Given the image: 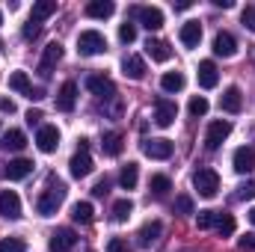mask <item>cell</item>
Returning a JSON list of instances; mask_svg holds the SVG:
<instances>
[{
  "mask_svg": "<svg viewBox=\"0 0 255 252\" xmlns=\"http://www.w3.org/2000/svg\"><path fill=\"white\" fill-rule=\"evenodd\" d=\"M65 184L60 178H48V187L42 190V196H39V202H36V211L42 214V217H51V214H57L60 211V205L65 202Z\"/></svg>",
  "mask_w": 255,
  "mask_h": 252,
  "instance_id": "cell-1",
  "label": "cell"
},
{
  "mask_svg": "<svg viewBox=\"0 0 255 252\" xmlns=\"http://www.w3.org/2000/svg\"><path fill=\"white\" fill-rule=\"evenodd\" d=\"M77 51H80L83 57H98V54L107 51V39H104L98 30H83V33L77 36Z\"/></svg>",
  "mask_w": 255,
  "mask_h": 252,
  "instance_id": "cell-2",
  "label": "cell"
},
{
  "mask_svg": "<svg viewBox=\"0 0 255 252\" xmlns=\"http://www.w3.org/2000/svg\"><path fill=\"white\" fill-rule=\"evenodd\" d=\"M193 187L199 190V196L211 199V196H217V190H220V175L205 166V169H199V172L193 175Z\"/></svg>",
  "mask_w": 255,
  "mask_h": 252,
  "instance_id": "cell-3",
  "label": "cell"
},
{
  "mask_svg": "<svg viewBox=\"0 0 255 252\" xmlns=\"http://www.w3.org/2000/svg\"><path fill=\"white\" fill-rule=\"evenodd\" d=\"M86 89H89L92 95L104 98V101H113V98H116V86H113V80L104 77V74H89V77H86Z\"/></svg>",
  "mask_w": 255,
  "mask_h": 252,
  "instance_id": "cell-4",
  "label": "cell"
},
{
  "mask_svg": "<svg viewBox=\"0 0 255 252\" xmlns=\"http://www.w3.org/2000/svg\"><path fill=\"white\" fill-rule=\"evenodd\" d=\"M232 133V122L229 119H217V122H211L208 125V133H205V145L214 151V148H220L223 142H226V136Z\"/></svg>",
  "mask_w": 255,
  "mask_h": 252,
  "instance_id": "cell-5",
  "label": "cell"
},
{
  "mask_svg": "<svg viewBox=\"0 0 255 252\" xmlns=\"http://www.w3.org/2000/svg\"><path fill=\"white\" fill-rule=\"evenodd\" d=\"M133 18L145 27V30H160L163 27V12L157 6H136L133 9Z\"/></svg>",
  "mask_w": 255,
  "mask_h": 252,
  "instance_id": "cell-6",
  "label": "cell"
},
{
  "mask_svg": "<svg viewBox=\"0 0 255 252\" xmlns=\"http://www.w3.org/2000/svg\"><path fill=\"white\" fill-rule=\"evenodd\" d=\"M175 116H178L175 101H169V98H157V101H154V122L160 127H169L175 122Z\"/></svg>",
  "mask_w": 255,
  "mask_h": 252,
  "instance_id": "cell-7",
  "label": "cell"
},
{
  "mask_svg": "<svg viewBox=\"0 0 255 252\" xmlns=\"http://www.w3.org/2000/svg\"><path fill=\"white\" fill-rule=\"evenodd\" d=\"M36 145H39V151H45V154L57 151V145H60V130L54 125H42L39 133H36Z\"/></svg>",
  "mask_w": 255,
  "mask_h": 252,
  "instance_id": "cell-8",
  "label": "cell"
},
{
  "mask_svg": "<svg viewBox=\"0 0 255 252\" xmlns=\"http://www.w3.org/2000/svg\"><path fill=\"white\" fill-rule=\"evenodd\" d=\"M63 60V45L60 42H51L48 48H45V54H42V63H39V74L42 77H51V71H54V65Z\"/></svg>",
  "mask_w": 255,
  "mask_h": 252,
  "instance_id": "cell-9",
  "label": "cell"
},
{
  "mask_svg": "<svg viewBox=\"0 0 255 252\" xmlns=\"http://www.w3.org/2000/svg\"><path fill=\"white\" fill-rule=\"evenodd\" d=\"M0 214L6 220H18L21 217V199H18L15 190H3L0 193Z\"/></svg>",
  "mask_w": 255,
  "mask_h": 252,
  "instance_id": "cell-10",
  "label": "cell"
},
{
  "mask_svg": "<svg viewBox=\"0 0 255 252\" xmlns=\"http://www.w3.org/2000/svg\"><path fill=\"white\" fill-rule=\"evenodd\" d=\"M142 151H145L151 160H166V157L172 154V142L163 139V136H160V139H145V142H142Z\"/></svg>",
  "mask_w": 255,
  "mask_h": 252,
  "instance_id": "cell-11",
  "label": "cell"
},
{
  "mask_svg": "<svg viewBox=\"0 0 255 252\" xmlns=\"http://www.w3.org/2000/svg\"><path fill=\"white\" fill-rule=\"evenodd\" d=\"M74 101H77V83L74 80H65L63 86H60V95H57V110L71 113L74 110Z\"/></svg>",
  "mask_w": 255,
  "mask_h": 252,
  "instance_id": "cell-12",
  "label": "cell"
},
{
  "mask_svg": "<svg viewBox=\"0 0 255 252\" xmlns=\"http://www.w3.org/2000/svg\"><path fill=\"white\" fill-rule=\"evenodd\" d=\"M68 172H71V178H86V175L92 172V157H89V151H77V154L68 160Z\"/></svg>",
  "mask_w": 255,
  "mask_h": 252,
  "instance_id": "cell-13",
  "label": "cell"
},
{
  "mask_svg": "<svg viewBox=\"0 0 255 252\" xmlns=\"http://www.w3.org/2000/svg\"><path fill=\"white\" fill-rule=\"evenodd\" d=\"M160 232H163V226H160L157 220H151V223H145V226L139 229V235H136V244H139L142 250H151V247L157 244Z\"/></svg>",
  "mask_w": 255,
  "mask_h": 252,
  "instance_id": "cell-14",
  "label": "cell"
},
{
  "mask_svg": "<svg viewBox=\"0 0 255 252\" xmlns=\"http://www.w3.org/2000/svg\"><path fill=\"white\" fill-rule=\"evenodd\" d=\"M214 54L217 57H235L238 54V42H235V36L232 33H217L214 36Z\"/></svg>",
  "mask_w": 255,
  "mask_h": 252,
  "instance_id": "cell-15",
  "label": "cell"
},
{
  "mask_svg": "<svg viewBox=\"0 0 255 252\" xmlns=\"http://www.w3.org/2000/svg\"><path fill=\"white\" fill-rule=\"evenodd\" d=\"M145 54H148L154 63H166V60L172 57V48H169V42H163V39H148V42H145Z\"/></svg>",
  "mask_w": 255,
  "mask_h": 252,
  "instance_id": "cell-16",
  "label": "cell"
},
{
  "mask_svg": "<svg viewBox=\"0 0 255 252\" xmlns=\"http://www.w3.org/2000/svg\"><path fill=\"white\" fill-rule=\"evenodd\" d=\"M33 172V160H27V157H15V160H9V166H6V178L9 181H21V178H27Z\"/></svg>",
  "mask_w": 255,
  "mask_h": 252,
  "instance_id": "cell-17",
  "label": "cell"
},
{
  "mask_svg": "<svg viewBox=\"0 0 255 252\" xmlns=\"http://www.w3.org/2000/svg\"><path fill=\"white\" fill-rule=\"evenodd\" d=\"M232 163H235V172H241V175H247V172H253L255 169V151L253 148H238L235 151V157H232Z\"/></svg>",
  "mask_w": 255,
  "mask_h": 252,
  "instance_id": "cell-18",
  "label": "cell"
},
{
  "mask_svg": "<svg viewBox=\"0 0 255 252\" xmlns=\"http://www.w3.org/2000/svg\"><path fill=\"white\" fill-rule=\"evenodd\" d=\"M74 244H77V235H74L71 229H57V232L51 235V250L54 252H68Z\"/></svg>",
  "mask_w": 255,
  "mask_h": 252,
  "instance_id": "cell-19",
  "label": "cell"
},
{
  "mask_svg": "<svg viewBox=\"0 0 255 252\" xmlns=\"http://www.w3.org/2000/svg\"><path fill=\"white\" fill-rule=\"evenodd\" d=\"M122 71H125V77H130V80H142V77H145V63H142V57L128 54L125 60H122Z\"/></svg>",
  "mask_w": 255,
  "mask_h": 252,
  "instance_id": "cell-20",
  "label": "cell"
},
{
  "mask_svg": "<svg viewBox=\"0 0 255 252\" xmlns=\"http://www.w3.org/2000/svg\"><path fill=\"white\" fill-rule=\"evenodd\" d=\"M217 80H220L217 65L211 63V60L199 63V86H202V89H214V86H217Z\"/></svg>",
  "mask_w": 255,
  "mask_h": 252,
  "instance_id": "cell-21",
  "label": "cell"
},
{
  "mask_svg": "<svg viewBox=\"0 0 255 252\" xmlns=\"http://www.w3.org/2000/svg\"><path fill=\"white\" fill-rule=\"evenodd\" d=\"M220 107H223L226 113H241V107H244L241 89H238V86H229V89L223 92V98H220Z\"/></svg>",
  "mask_w": 255,
  "mask_h": 252,
  "instance_id": "cell-22",
  "label": "cell"
},
{
  "mask_svg": "<svg viewBox=\"0 0 255 252\" xmlns=\"http://www.w3.org/2000/svg\"><path fill=\"white\" fill-rule=\"evenodd\" d=\"M24 145H27L24 130H6L3 139H0V148H3V151H21Z\"/></svg>",
  "mask_w": 255,
  "mask_h": 252,
  "instance_id": "cell-23",
  "label": "cell"
},
{
  "mask_svg": "<svg viewBox=\"0 0 255 252\" xmlns=\"http://www.w3.org/2000/svg\"><path fill=\"white\" fill-rule=\"evenodd\" d=\"M57 12V0H39V3H33V12H30V21H36V24H42L45 18H51Z\"/></svg>",
  "mask_w": 255,
  "mask_h": 252,
  "instance_id": "cell-24",
  "label": "cell"
},
{
  "mask_svg": "<svg viewBox=\"0 0 255 252\" xmlns=\"http://www.w3.org/2000/svg\"><path fill=\"white\" fill-rule=\"evenodd\" d=\"M101 148H104V154H107V157H119V154H122V133H119V130L104 133Z\"/></svg>",
  "mask_w": 255,
  "mask_h": 252,
  "instance_id": "cell-25",
  "label": "cell"
},
{
  "mask_svg": "<svg viewBox=\"0 0 255 252\" xmlns=\"http://www.w3.org/2000/svg\"><path fill=\"white\" fill-rule=\"evenodd\" d=\"M181 42H184L187 48H196V45L202 42V24H199V21H187V24L181 27Z\"/></svg>",
  "mask_w": 255,
  "mask_h": 252,
  "instance_id": "cell-26",
  "label": "cell"
},
{
  "mask_svg": "<svg viewBox=\"0 0 255 252\" xmlns=\"http://www.w3.org/2000/svg\"><path fill=\"white\" fill-rule=\"evenodd\" d=\"M116 12V6L110 3V0H92L89 6H86V15L89 18H110Z\"/></svg>",
  "mask_w": 255,
  "mask_h": 252,
  "instance_id": "cell-27",
  "label": "cell"
},
{
  "mask_svg": "<svg viewBox=\"0 0 255 252\" xmlns=\"http://www.w3.org/2000/svg\"><path fill=\"white\" fill-rule=\"evenodd\" d=\"M160 86H163V92H181L184 89V74L181 71H166L160 77Z\"/></svg>",
  "mask_w": 255,
  "mask_h": 252,
  "instance_id": "cell-28",
  "label": "cell"
},
{
  "mask_svg": "<svg viewBox=\"0 0 255 252\" xmlns=\"http://www.w3.org/2000/svg\"><path fill=\"white\" fill-rule=\"evenodd\" d=\"M9 86H12L15 92L27 95V98H30V92H33V83H30V77H27L24 71H12V77H9Z\"/></svg>",
  "mask_w": 255,
  "mask_h": 252,
  "instance_id": "cell-29",
  "label": "cell"
},
{
  "mask_svg": "<svg viewBox=\"0 0 255 252\" xmlns=\"http://www.w3.org/2000/svg\"><path fill=\"white\" fill-rule=\"evenodd\" d=\"M214 229H217V235H220V238H229V235H235V217H232V214H223V211H217V223H214Z\"/></svg>",
  "mask_w": 255,
  "mask_h": 252,
  "instance_id": "cell-30",
  "label": "cell"
},
{
  "mask_svg": "<svg viewBox=\"0 0 255 252\" xmlns=\"http://www.w3.org/2000/svg\"><path fill=\"white\" fill-rule=\"evenodd\" d=\"M136 181H139V166L136 163H128L125 169H122V175H119V184H122V190H133Z\"/></svg>",
  "mask_w": 255,
  "mask_h": 252,
  "instance_id": "cell-31",
  "label": "cell"
},
{
  "mask_svg": "<svg viewBox=\"0 0 255 252\" xmlns=\"http://www.w3.org/2000/svg\"><path fill=\"white\" fill-rule=\"evenodd\" d=\"M92 202H77L74 208H71V217H74V223H92Z\"/></svg>",
  "mask_w": 255,
  "mask_h": 252,
  "instance_id": "cell-32",
  "label": "cell"
},
{
  "mask_svg": "<svg viewBox=\"0 0 255 252\" xmlns=\"http://www.w3.org/2000/svg\"><path fill=\"white\" fill-rule=\"evenodd\" d=\"M148 187H151V193H154V196H166V193L172 190V181H169L166 175H151Z\"/></svg>",
  "mask_w": 255,
  "mask_h": 252,
  "instance_id": "cell-33",
  "label": "cell"
},
{
  "mask_svg": "<svg viewBox=\"0 0 255 252\" xmlns=\"http://www.w3.org/2000/svg\"><path fill=\"white\" fill-rule=\"evenodd\" d=\"M130 214H133V205H130V199H119V202L113 205V220H116V223H125Z\"/></svg>",
  "mask_w": 255,
  "mask_h": 252,
  "instance_id": "cell-34",
  "label": "cell"
},
{
  "mask_svg": "<svg viewBox=\"0 0 255 252\" xmlns=\"http://www.w3.org/2000/svg\"><path fill=\"white\" fill-rule=\"evenodd\" d=\"M0 252H27V244L21 238H3L0 241Z\"/></svg>",
  "mask_w": 255,
  "mask_h": 252,
  "instance_id": "cell-35",
  "label": "cell"
},
{
  "mask_svg": "<svg viewBox=\"0 0 255 252\" xmlns=\"http://www.w3.org/2000/svg\"><path fill=\"white\" fill-rule=\"evenodd\" d=\"M208 113V98H202V95H193L190 98V116H205Z\"/></svg>",
  "mask_w": 255,
  "mask_h": 252,
  "instance_id": "cell-36",
  "label": "cell"
},
{
  "mask_svg": "<svg viewBox=\"0 0 255 252\" xmlns=\"http://www.w3.org/2000/svg\"><path fill=\"white\" fill-rule=\"evenodd\" d=\"M214 223H217V211H199V217H196L199 229H214Z\"/></svg>",
  "mask_w": 255,
  "mask_h": 252,
  "instance_id": "cell-37",
  "label": "cell"
},
{
  "mask_svg": "<svg viewBox=\"0 0 255 252\" xmlns=\"http://www.w3.org/2000/svg\"><path fill=\"white\" fill-rule=\"evenodd\" d=\"M119 39H122V42H125V45H130V42H133V39H136V27H133V24H130V21H125V24H122V27H119Z\"/></svg>",
  "mask_w": 255,
  "mask_h": 252,
  "instance_id": "cell-38",
  "label": "cell"
},
{
  "mask_svg": "<svg viewBox=\"0 0 255 252\" xmlns=\"http://www.w3.org/2000/svg\"><path fill=\"white\" fill-rule=\"evenodd\" d=\"M238 199H255V178L244 181V184L238 187Z\"/></svg>",
  "mask_w": 255,
  "mask_h": 252,
  "instance_id": "cell-39",
  "label": "cell"
},
{
  "mask_svg": "<svg viewBox=\"0 0 255 252\" xmlns=\"http://www.w3.org/2000/svg\"><path fill=\"white\" fill-rule=\"evenodd\" d=\"M175 211L178 214H193V199L190 196H178L175 199Z\"/></svg>",
  "mask_w": 255,
  "mask_h": 252,
  "instance_id": "cell-40",
  "label": "cell"
},
{
  "mask_svg": "<svg viewBox=\"0 0 255 252\" xmlns=\"http://www.w3.org/2000/svg\"><path fill=\"white\" fill-rule=\"evenodd\" d=\"M241 18H244V27H247V30H253V33H255V6H247Z\"/></svg>",
  "mask_w": 255,
  "mask_h": 252,
  "instance_id": "cell-41",
  "label": "cell"
},
{
  "mask_svg": "<svg viewBox=\"0 0 255 252\" xmlns=\"http://www.w3.org/2000/svg\"><path fill=\"white\" fill-rule=\"evenodd\" d=\"M42 33V24H36V21H27L24 24V39H36Z\"/></svg>",
  "mask_w": 255,
  "mask_h": 252,
  "instance_id": "cell-42",
  "label": "cell"
},
{
  "mask_svg": "<svg viewBox=\"0 0 255 252\" xmlns=\"http://www.w3.org/2000/svg\"><path fill=\"white\" fill-rule=\"evenodd\" d=\"M107 252H128V244L122 238H113V241L107 244Z\"/></svg>",
  "mask_w": 255,
  "mask_h": 252,
  "instance_id": "cell-43",
  "label": "cell"
},
{
  "mask_svg": "<svg viewBox=\"0 0 255 252\" xmlns=\"http://www.w3.org/2000/svg\"><path fill=\"white\" fill-rule=\"evenodd\" d=\"M92 193H95V196H107V193H110V178H101V181L92 187Z\"/></svg>",
  "mask_w": 255,
  "mask_h": 252,
  "instance_id": "cell-44",
  "label": "cell"
},
{
  "mask_svg": "<svg viewBox=\"0 0 255 252\" xmlns=\"http://www.w3.org/2000/svg\"><path fill=\"white\" fill-rule=\"evenodd\" d=\"M0 113H9L12 116L15 113V101L12 98H0Z\"/></svg>",
  "mask_w": 255,
  "mask_h": 252,
  "instance_id": "cell-45",
  "label": "cell"
},
{
  "mask_svg": "<svg viewBox=\"0 0 255 252\" xmlns=\"http://www.w3.org/2000/svg\"><path fill=\"white\" fill-rule=\"evenodd\" d=\"M241 250L255 252V235H247V238H241Z\"/></svg>",
  "mask_w": 255,
  "mask_h": 252,
  "instance_id": "cell-46",
  "label": "cell"
},
{
  "mask_svg": "<svg viewBox=\"0 0 255 252\" xmlns=\"http://www.w3.org/2000/svg\"><path fill=\"white\" fill-rule=\"evenodd\" d=\"M27 122H30V125H39V122H42V113H39V110H30V113H27Z\"/></svg>",
  "mask_w": 255,
  "mask_h": 252,
  "instance_id": "cell-47",
  "label": "cell"
},
{
  "mask_svg": "<svg viewBox=\"0 0 255 252\" xmlns=\"http://www.w3.org/2000/svg\"><path fill=\"white\" fill-rule=\"evenodd\" d=\"M250 60H253V65H255V45L250 48Z\"/></svg>",
  "mask_w": 255,
  "mask_h": 252,
  "instance_id": "cell-48",
  "label": "cell"
},
{
  "mask_svg": "<svg viewBox=\"0 0 255 252\" xmlns=\"http://www.w3.org/2000/svg\"><path fill=\"white\" fill-rule=\"evenodd\" d=\"M250 223H253V226H255V208H253V211H250Z\"/></svg>",
  "mask_w": 255,
  "mask_h": 252,
  "instance_id": "cell-49",
  "label": "cell"
},
{
  "mask_svg": "<svg viewBox=\"0 0 255 252\" xmlns=\"http://www.w3.org/2000/svg\"><path fill=\"white\" fill-rule=\"evenodd\" d=\"M0 48H3V39H0Z\"/></svg>",
  "mask_w": 255,
  "mask_h": 252,
  "instance_id": "cell-50",
  "label": "cell"
},
{
  "mask_svg": "<svg viewBox=\"0 0 255 252\" xmlns=\"http://www.w3.org/2000/svg\"><path fill=\"white\" fill-rule=\"evenodd\" d=\"M0 21H3V15H0Z\"/></svg>",
  "mask_w": 255,
  "mask_h": 252,
  "instance_id": "cell-51",
  "label": "cell"
}]
</instances>
